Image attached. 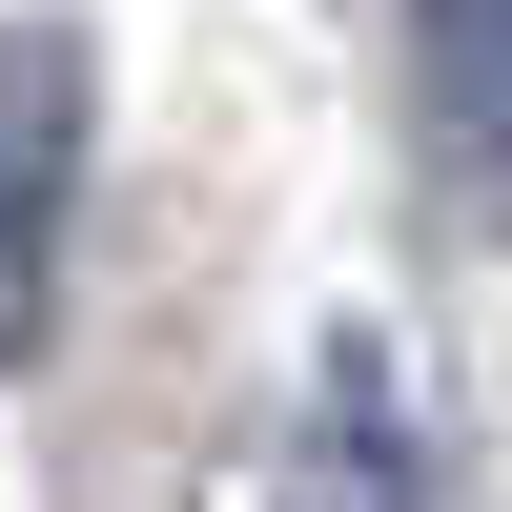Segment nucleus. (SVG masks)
Segmentation results:
<instances>
[{"label": "nucleus", "mask_w": 512, "mask_h": 512, "mask_svg": "<svg viewBox=\"0 0 512 512\" xmlns=\"http://www.w3.org/2000/svg\"><path fill=\"white\" fill-rule=\"evenodd\" d=\"M62 226H82V41L0 21V369L62 308Z\"/></svg>", "instance_id": "nucleus-1"}, {"label": "nucleus", "mask_w": 512, "mask_h": 512, "mask_svg": "<svg viewBox=\"0 0 512 512\" xmlns=\"http://www.w3.org/2000/svg\"><path fill=\"white\" fill-rule=\"evenodd\" d=\"M287 512H431V472H410V410H390V349H328L308 369V431H287Z\"/></svg>", "instance_id": "nucleus-2"}, {"label": "nucleus", "mask_w": 512, "mask_h": 512, "mask_svg": "<svg viewBox=\"0 0 512 512\" xmlns=\"http://www.w3.org/2000/svg\"><path fill=\"white\" fill-rule=\"evenodd\" d=\"M410 62H431V144L472 185V226H512V0H410Z\"/></svg>", "instance_id": "nucleus-3"}]
</instances>
